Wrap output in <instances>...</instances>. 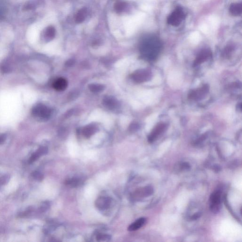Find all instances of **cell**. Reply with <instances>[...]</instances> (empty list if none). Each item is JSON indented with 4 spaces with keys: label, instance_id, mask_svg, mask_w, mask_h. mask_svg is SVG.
Masks as SVG:
<instances>
[{
    "label": "cell",
    "instance_id": "obj_1",
    "mask_svg": "<svg viewBox=\"0 0 242 242\" xmlns=\"http://www.w3.org/2000/svg\"><path fill=\"white\" fill-rule=\"evenodd\" d=\"M160 47L159 40L155 36H150L146 38L142 46V51L144 53H156Z\"/></svg>",
    "mask_w": 242,
    "mask_h": 242
},
{
    "label": "cell",
    "instance_id": "obj_2",
    "mask_svg": "<svg viewBox=\"0 0 242 242\" xmlns=\"http://www.w3.org/2000/svg\"><path fill=\"white\" fill-rule=\"evenodd\" d=\"M186 15L183 9L181 7H177L175 11L168 17L167 22L168 24L171 26L177 27L183 21Z\"/></svg>",
    "mask_w": 242,
    "mask_h": 242
},
{
    "label": "cell",
    "instance_id": "obj_3",
    "mask_svg": "<svg viewBox=\"0 0 242 242\" xmlns=\"http://www.w3.org/2000/svg\"><path fill=\"white\" fill-rule=\"evenodd\" d=\"M32 113L36 118L44 120L48 119L51 116V110L46 105L39 104L33 107Z\"/></svg>",
    "mask_w": 242,
    "mask_h": 242
},
{
    "label": "cell",
    "instance_id": "obj_4",
    "mask_svg": "<svg viewBox=\"0 0 242 242\" xmlns=\"http://www.w3.org/2000/svg\"><path fill=\"white\" fill-rule=\"evenodd\" d=\"M210 208L213 213H218L221 207V192L215 190L212 193L210 197Z\"/></svg>",
    "mask_w": 242,
    "mask_h": 242
},
{
    "label": "cell",
    "instance_id": "obj_5",
    "mask_svg": "<svg viewBox=\"0 0 242 242\" xmlns=\"http://www.w3.org/2000/svg\"><path fill=\"white\" fill-rule=\"evenodd\" d=\"M182 82V76L181 74L177 72L171 73L168 77V83L173 87H177Z\"/></svg>",
    "mask_w": 242,
    "mask_h": 242
},
{
    "label": "cell",
    "instance_id": "obj_6",
    "mask_svg": "<svg viewBox=\"0 0 242 242\" xmlns=\"http://www.w3.org/2000/svg\"><path fill=\"white\" fill-rule=\"evenodd\" d=\"M111 202L109 197H100L96 200V206L100 210H105L110 207Z\"/></svg>",
    "mask_w": 242,
    "mask_h": 242
},
{
    "label": "cell",
    "instance_id": "obj_7",
    "mask_svg": "<svg viewBox=\"0 0 242 242\" xmlns=\"http://www.w3.org/2000/svg\"><path fill=\"white\" fill-rule=\"evenodd\" d=\"M48 150L46 147H41L39 148L36 152L33 153L32 156L29 159V164L33 163L35 161L37 160L41 156L45 155L47 153Z\"/></svg>",
    "mask_w": 242,
    "mask_h": 242
},
{
    "label": "cell",
    "instance_id": "obj_8",
    "mask_svg": "<svg viewBox=\"0 0 242 242\" xmlns=\"http://www.w3.org/2000/svg\"><path fill=\"white\" fill-rule=\"evenodd\" d=\"M66 79L63 78H58L53 83V87L57 91H64L67 87Z\"/></svg>",
    "mask_w": 242,
    "mask_h": 242
},
{
    "label": "cell",
    "instance_id": "obj_9",
    "mask_svg": "<svg viewBox=\"0 0 242 242\" xmlns=\"http://www.w3.org/2000/svg\"><path fill=\"white\" fill-rule=\"evenodd\" d=\"M146 221V219L144 217L139 218L134 222L132 223L131 225L129 226L128 228V231H134L138 230L145 224Z\"/></svg>",
    "mask_w": 242,
    "mask_h": 242
},
{
    "label": "cell",
    "instance_id": "obj_10",
    "mask_svg": "<svg viewBox=\"0 0 242 242\" xmlns=\"http://www.w3.org/2000/svg\"><path fill=\"white\" fill-rule=\"evenodd\" d=\"M104 105L109 109H113L118 106V103L117 100L112 96H107L103 100Z\"/></svg>",
    "mask_w": 242,
    "mask_h": 242
},
{
    "label": "cell",
    "instance_id": "obj_11",
    "mask_svg": "<svg viewBox=\"0 0 242 242\" xmlns=\"http://www.w3.org/2000/svg\"><path fill=\"white\" fill-rule=\"evenodd\" d=\"M229 12L231 15L234 16H238L241 15L242 11V5L241 3H232L230 5L229 9Z\"/></svg>",
    "mask_w": 242,
    "mask_h": 242
},
{
    "label": "cell",
    "instance_id": "obj_12",
    "mask_svg": "<svg viewBox=\"0 0 242 242\" xmlns=\"http://www.w3.org/2000/svg\"><path fill=\"white\" fill-rule=\"evenodd\" d=\"M96 130L97 128L95 125L94 124H89L85 127L83 129V134L85 137L89 138L96 132Z\"/></svg>",
    "mask_w": 242,
    "mask_h": 242
},
{
    "label": "cell",
    "instance_id": "obj_13",
    "mask_svg": "<svg viewBox=\"0 0 242 242\" xmlns=\"http://www.w3.org/2000/svg\"><path fill=\"white\" fill-rule=\"evenodd\" d=\"M87 14V9L83 8L78 11L75 17V21L76 23H80L83 22L86 18Z\"/></svg>",
    "mask_w": 242,
    "mask_h": 242
},
{
    "label": "cell",
    "instance_id": "obj_14",
    "mask_svg": "<svg viewBox=\"0 0 242 242\" xmlns=\"http://www.w3.org/2000/svg\"><path fill=\"white\" fill-rule=\"evenodd\" d=\"M152 193V189L149 187L143 188L141 189H139L134 193V195L139 196V197L147 196L150 195Z\"/></svg>",
    "mask_w": 242,
    "mask_h": 242
},
{
    "label": "cell",
    "instance_id": "obj_15",
    "mask_svg": "<svg viewBox=\"0 0 242 242\" xmlns=\"http://www.w3.org/2000/svg\"><path fill=\"white\" fill-rule=\"evenodd\" d=\"M56 35V29L52 26L48 27L45 32V38L47 41H50L54 38Z\"/></svg>",
    "mask_w": 242,
    "mask_h": 242
},
{
    "label": "cell",
    "instance_id": "obj_16",
    "mask_svg": "<svg viewBox=\"0 0 242 242\" xmlns=\"http://www.w3.org/2000/svg\"><path fill=\"white\" fill-rule=\"evenodd\" d=\"M164 125H160L154 130V132L150 135L149 138V141L150 142H153V141L156 139V138L162 132V131L164 129Z\"/></svg>",
    "mask_w": 242,
    "mask_h": 242
},
{
    "label": "cell",
    "instance_id": "obj_17",
    "mask_svg": "<svg viewBox=\"0 0 242 242\" xmlns=\"http://www.w3.org/2000/svg\"><path fill=\"white\" fill-rule=\"evenodd\" d=\"M146 77H147V75H146V72L142 71V70L136 72V73L133 74V76H132L134 80H136L138 82H142V81L146 79Z\"/></svg>",
    "mask_w": 242,
    "mask_h": 242
},
{
    "label": "cell",
    "instance_id": "obj_18",
    "mask_svg": "<svg viewBox=\"0 0 242 242\" xmlns=\"http://www.w3.org/2000/svg\"><path fill=\"white\" fill-rule=\"evenodd\" d=\"M88 88L92 92L97 93L103 90L105 87L103 85L99 84H92L88 86Z\"/></svg>",
    "mask_w": 242,
    "mask_h": 242
},
{
    "label": "cell",
    "instance_id": "obj_19",
    "mask_svg": "<svg viewBox=\"0 0 242 242\" xmlns=\"http://www.w3.org/2000/svg\"><path fill=\"white\" fill-rule=\"evenodd\" d=\"M7 5L4 0H0V20L3 19L7 12Z\"/></svg>",
    "mask_w": 242,
    "mask_h": 242
},
{
    "label": "cell",
    "instance_id": "obj_20",
    "mask_svg": "<svg viewBox=\"0 0 242 242\" xmlns=\"http://www.w3.org/2000/svg\"><path fill=\"white\" fill-rule=\"evenodd\" d=\"M127 7V4L123 2H118L114 4V8L116 12L118 13L123 12Z\"/></svg>",
    "mask_w": 242,
    "mask_h": 242
},
{
    "label": "cell",
    "instance_id": "obj_21",
    "mask_svg": "<svg viewBox=\"0 0 242 242\" xmlns=\"http://www.w3.org/2000/svg\"><path fill=\"white\" fill-rule=\"evenodd\" d=\"M80 183V180L77 178H72L66 181V185L70 187H75L78 186Z\"/></svg>",
    "mask_w": 242,
    "mask_h": 242
},
{
    "label": "cell",
    "instance_id": "obj_22",
    "mask_svg": "<svg viewBox=\"0 0 242 242\" xmlns=\"http://www.w3.org/2000/svg\"><path fill=\"white\" fill-rule=\"evenodd\" d=\"M9 179V177L8 175H5L0 177V187L2 186V185L6 184L8 181V179Z\"/></svg>",
    "mask_w": 242,
    "mask_h": 242
},
{
    "label": "cell",
    "instance_id": "obj_23",
    "mask_svg": "<svg viewBox=\"0 0 242 242\" xmlns=\"http://www.w3.org/2000/svg\"><path fill=\"white\" fill-rule=\"evenodd\" d=\"M33 177L34 178L38 180H41L43 178V176L41 173L39 172H35L33 174Z\"/></svg>",
    "mask_w": 242,
    "mask_h": 242
},
{
    "label": "cell",
    "instance_id": "obj_24",
    "mask_svg": "<svg viewBox=\"0 0 242 242\" xmlns=\"http://www.w3.org/2000/svg\"><path fill=\"white\" fill-rule=\"evenodd\" d=\"M35 5L31 2H27L25 5H24V9L25 10H30L34 9Z\"/></svg>",
    "mask_w": 242,
    "mask_h": 242
},
{
    "label": "cell",
    "instance_id": "obj_25",
    "mask_svg": "<svg viewBox=\"0 0 242 242\" xmlns=\"http://www.w3.org/2000/svg\"><path fill=\"white\" fill-rule=\"evenodd\" d=\"M108 238L109 236L106 235H99L97 236V239L99 240H104L108 239Z\"/></svg>",
    "mask_w": 242,
    "mask_h": 242
},
{
    "label": "cell",
    "instance_id": "obj_26",
    "mask_svg": "<svg viewBox=\"0 0 242 242\" xmlns=\"http://www.w3.org/2000/svg\"><path fill=\"white\" fill-rule=\"evenodd\" d=\"M6 139V136L5 134H0V144L3 143Z\"/></svg>",
    "mask_w": 242,
    "mask_h": 242
}]
</instances>
